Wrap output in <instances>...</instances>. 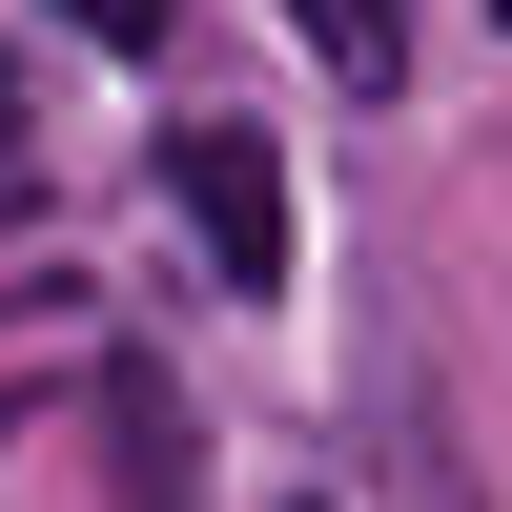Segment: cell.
Instances as JSON below:
<instances>
[{
    "mask_svg": "<svg viewBox=\"0 0 512 512\" xmlns=\"http://www.w3.org/2000/svg\"><path fill=\"white\" fill-rule=\"evenodd\" d=\"M287 21H308L349 82H390V62H410V0H287Z\"/></svg>",
    "mask_w": 512,
    "mask_h": 512,
    "instance_id": "obj_2",
    "label": "cell"
},
{
    "mask_svg": "<svg viewBox=\"0 0 512 512\" xmlns=\"http://www.w3.org/2000/svg\"><path fill=\"white\" fill-rule=\"evenodd\" d=\"M62 21L103 41V62H144V41H164V0H62Z\"/></svg>",
    "mask_w": 512,
    "mask_h": 512,
    "instance_id": "obj_3",
    "label": "cell"
},
{
    "mask_svg": "<svg viewBox=\"0 0 512 512\" xmlns=\"http://www.w3.org/2000/svg\"><path fill=\"white\" fill-rule=\"evenodd\" d=\"M0 144H21V82H0Z\"/></svg>",
    "mask_w": 512,
    "mask_h": 512,
    "instance_id": "obj_4",
    "label": "cell"
},
{
    "mask_svg": "<svg viewBox=\"0 0 512 512\" xmlns=\"http://www.w3.org/2000/svg\"><path fill=\"white\" fill-rule=\"evenodd\" d=\"M164 205H185L205 287H246V308L287 287V164H267V123H164Z\"/></svg>",
    "mask_w": 512,
    "mask_h": 512,
    "instance_id": "obj_1",
    "label": "cell"
}]
</instances>
